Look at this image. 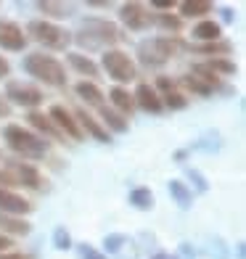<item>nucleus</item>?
Wrapping results in <instances>:
<instances>
[{
    "mask_svg": "<svg viewBox=\"0 0 246 259\" xmlns=\"http://www.w3.org/2000/svg\"><path fill=\"white\" fill-rule=\"evenodd\" d=\"M193 37L201 40V42L222 40V27L217 24V21H212V19H204V21H198V24L193 27Z\"/></svg>",
    "mask_w": 246,
    "mask_h": 259,
    "instance_id": "aec40b11",
    "label": "nucleus"
},
{
    "mask_svg": "<svg viewBox=\"0 0 246 259\" xmlns=\"http://www.w3.org/2000/svg\"><path fill=\"white\" fill-rule=\"evenodd\" d=\"M74 93L88 106H96V109H101V106H103V93H101V88L96 85V82L82 79V82H77V85H74Z\"/></svg>",
    "mask_w": 246,
    "mask_h": 259,
    "instance_id": "6ab92c4d",
    "label": "nucleus"
},
{
    "mask_svg": "<svg viewBox=\"0 0 246 259\" xmlns=\"http://www.w3.org/2000/svg\"><path fill=\"white\" fill-rule=\"evenodd\" d=\"M178 48H180V40L175 37H148L138 45V58L146 66H161L178 53Z\"/></svg>",
    "mask_w": 246,
    "mask_h": 259,
    "instance_id": "39448f33",
    "label": "nucleus"
},
{
    "mask_svg": "<svg viewBox=\"0 0 246 259\" xmlns=\"http://www.w3.org/2000/svg\"><path fill=\"white\" fill-rule=\"evenodd\" d=\"M27 122L37 130V133H43L45 138H51V140H64V135L58 133V127L51 122V116L48 114H40V111H29L27 114Z\"/></svg>",
    "mask_w": 246,
    "mask_h": 259,
    "instance_id": "f3484780",
    "label": "nucleus"
},
{
    "mask_svg": "<svg viewBox=\"0 0 246 259\" xmlns=\"http://www.w3.org/2000/svg\"><path fill=\"white\" fill-rule=\"evenodd\" d=\"M3 138H6V146L21 159H43L51 148L45 138H40L37 133H32V130L21 124H6Z\"/></svg>",
    "mask_w": 246,
    "mask_h": 259,
    "instance_id": "f03ea898",
    "label": "nucleus"
},
{
    "mask_svg": "<svg viewBox=\"0 0 246 259\" xmlns=\"http://www.w3.org/2000/svg\"><path fill=\"white\" fill-rule=\"evenodd\" d=\"M125 34L119 32V27L114 21H106V19H88L82 29L77 32V42L82 45L85 51H109V45H116L122 42Z\"/></svg>",
    "mask_w": 246,
    "mask_h": 259,
    "instance_id": "f257e3e1",
    "label": "nucleus"
},
{
    "mask_svg": "<svg viewBox=\"0 0 246 259\" xmlns=\"http://www.w3.org/2000/svg\"><path fill=\"white\" fill-rule=\"evenodd\" d=\"M101 64H103V72H106V74L116 82V85H122V82L127 85V82H133V79L138 77V64H135L125 51L109 48L106 53H103Z\"/></svg>",
    "mask_w": 246,
    "mask_h": 259,
    "instance_id": "423d86ee",
    "label": "nucleus"
},
{
    "mask_svg": "<svg viewBox=\"0 0 246 259\" xmlns=\"http://www.w3.org/2000/svg\"><path fill=\"white\" fill-rule=\"evenodd\" d=\"M154 259H178V256H170V254H156Z\"/></svg>",
    "mask_w": 246,
    "mask_h": 259,
    "instance_id": "4c0bfd02",
    "label": "nucleus"
},
{
    "mask_svg": "<svg viewBox=\"0 0 246 259\" xmlns=\"http://www.w3.org/2000/svg\"><path fill=\"white\" fill-rule=\"evenodd\" d=\"M204 66L207 69H212V72L222 79V77H230V74H236L238 69H236V64L233 61H228V58H209V61H204Z\"/></svg>",
    "mask_w": 246,
    "mask_h": 259,
    "instance_id": "393cba45",
    "label": "nucleus"
},
{
    "mask_svg": "<svg viewBox=\"0 0 246 259\" xmlns=\"http://www.w3.org/2000/svg\"><path fill=\"white\" fill-rule=\"evenodd\" d=\"M53 238H56V249H69V246H72V241H69V233H66L64 228H56Z\"/></svg>",
    "mask_w": 246,
    "mask_h": 259,
    "instance_id": "7c9ffc66",
    "label": "nucleus"
},
{
    "mask_svg": "<svg viewBox=\"0 0 246 259\" xmlns=\"http://www.w3.org/2000/svg\"><path fill=\"white\" fill-rule=\"evenodd\" d=\"M133 98H135V109L140 106V109L148 111V114H161V111H164L159 93L154 90V85H148V82H140L138 90L133 93Z\"/></svg>",
    "mask_w": 246,
    "mask_h": 259,
    "instance_id": "2eb2a0df",
    "label": "nucleus"
},
{
    "mask_svg": "<svg viewBox=\"0 0 246 259\" xmlns=\"http://www.w3.org/2000/svg\"><path fill=\"white\" fill-rule=\"evenodd\" d=\"M0 116H11V103L6 101V96H0Z\"/></svg>",
    "mask_w": 246,
    "mask_h": 259,
    "instance_id": "e433bc0d",
    "label": "nucleus"
},
{
    "mask_svg": "<svg viewBox=\"0 0 246 259\" xmlns=\"http://www.w3.org/2000/svg\"><path fill=\"white\" fill-rule=\"evenodd\" d=\"M0 159H3V156H0Z\"/></svg>",
    "mask_w": 246,
    "mask_h": 259,
    "instance_id": "58836bf2",
    "label": "nucleus"
},
{
    "mask_svg": "<svg viewBox=\"0 0 246 259\" xmlns=\"http://www.w3.org/2000/svg\"><path fill=\"white\" fill-rule=\"evenodd\" d=\"M69 66L77 69L79 74H85V77H88V82H90L93 77H98V64L93 61V58L82 56V53H69Z\"/></svg>",
    "mask_w": 246,
    "mask_h": 259,
    "instance_id": "4be33fe9",
    "label": "nucleus"
},
{
    "mask_svg": "<svg viewBox=\"0 0 246 259\" xmlns=\"http://www.w3.org/2000/svg\"><path fill=\"white\" fill-rule=\"evenodd\" d=\"M0 259H32V256L21 254V251H6V254H0Z\"/></svg>",
    "mask_w": 246,
    "mask_h": 259,
    "instance_id": "c9c22d12",
    "label": "nucleus"
},
{
    "mask_svg": "<svg viewBox=\"0 0 246 259\" xmlns=\"http://www.w3.org/2000/svg\"><path fill=\"white\" fill-rule=\"evenodd\" d=\"M175 6V0H151V8H159V14H167Z\"/></svg>",
    "mask_w": 246,
    "mask_h": 259,
    "instance_id": "2f4dec72",
    "label": "nucleus"
},
{
    "mask_svg": "<svg viewBox=\"0 0 246 259\" xmlns=\"http://www.w3.org/2000/svg\"><path fill=\"white\" fill-rule=\"evenodd\" d=\"M6 101L8 103H16L21 109H37L43 103V90L37 85H29V82H19V79H11L6 85Z\"/></svg>",
    "mask_w": 246,
    "mask_h": 259,
    "instance_id": "0eeeda50",
    "label": "nucleus"
},
{
    "mask_svg": "<svg viewBox=\"0 0 246 259\" xmlns=\"http://www.w3.org/2000/svg\"><path fill=\"white\" fill-rule=\"evenodd\" d=\"M37 8L43 11L45 16H51V19H64V16L72 14V11H69V6H64V3H53V0H43V3H37Z\"/></svg>",
    "mask_w": 246,
    "mask_h": 259,
    "instance_id": "cd10ccee",
    "label": "nucleus"
},
{
    "mask_svg": "<svg viewBox=\"0 0 246 259\" xmlns=\"http://www.w3.org/2000/svg\"><path fill=\"white\" fill-rule=\"evenodd\" d=\"M154 24L164 32H183V19L175 16V14H156Z\"/></svg>",
    "mask_w": 246,
    "mask_h": 259,
    "instance_id": "a878e982",
    "label": "nucleus"
},
{
    "mask_svg": "<svg viewBox=\"0 0 246 259\" xmlns=\"http://www.w3.org/2000/svg\"><path fill=\"white\" fill-rule=\"evenodd\" d=\"M11 74V64H8V58L0 56V79H6Z\"/></svg>",
    "mask_w": 246,
    "mask_h": 259,
    "instance_id": "f704fd0d",
    "label": "nucleus"
},
{
    "mask_svg": "<svg viewBox=\"0 0 246 259\" xmlns=\"http://www.w3.org/2000/svg\"><path fill=\"white\" fill-rule=\"evenodd\" d=\"M0 48H6V51H24L27 48V34L16 21L0 19Z\"/></svg>",
    "mask_w": 246,
    "mask_h": 259,
    "instance_id": "f8f14e48",
    "label": "nucleus"
},
{
    "mask_svg": "<svg viewBox=\"0 0 246 259\" xmlns=\"http://www.w3.org/2000/svg\"><path fill=\"white\" fill-rule=\"evenodd\" d=\"M212 11L209 0H185L180 3V19H191V16H207Z\"/></svg>",
    "mask_w": 246,
    "mask_h": 259,
    "instance_id": "5701e85b",
    "label": "nucleus"
},
{
    "mask_svg": "<svg viewBox=\"0 0 246 259\" xmlns=\"http://www.w3.org/2000/svg\"><path fill=\"white\" fill-rule=\"evenodd\" d=\"M170 193L178 198L180 206H191V191H188V188H185L180 180H172V183H170Z\"/></svg>",
    "mask_w": 246,
    "mask_h": 259,
    "instance_id": "c756f323",
    "label": "nucleus"
},
{
    "mask_svg": "<svg viewBox=\"0 0 246 259\" xmlns=\"http://www.w3.org/2000/svg\"><path fill=\"white\" fill-rule=\"evenodd\" d=\"M98 111H101V122H103V127H111L114 133H127V127H130V122H127V116H122L119 111L109 109L106 103H103Z\"/></svg>",
    "mask_w": 246,
    "mask_h": 259,
    "instance_id": "412c9836",
    "label": "nucleus"
},
{
    "mask_svg": "<svg viewBox=\"0 0 246 259\" xmlns=\"http://www.w3.org/2000/svg\"><path fill=\"white\" fill-rule=\"evenodd\" d=\"M191 53H204L209 58H220L222 53H230L233 51V42L228 40H215V42H193V45H185Z\"/></svg>",
    "mask_w": 246,
    "mask_h": 259,
    "instance_id": "a211bd4d",
    "label": "nucleus"
},
{
    "mask_svg": "<svg viewBox=\"0 0 246 259\" xmlns=\"http://www.w3.org/2000/svg\"><path fill=\"white\" fill-rule=\"evenodd\" d=\"M130 204L135 209H151L154 206V193L148 188H135V191H130Z\"/></svg>",
    "mask_w": 246,
    "mask_h": 259,
    "instance_id": "bb28decb",
    "label": "nucleus"
},
{
    "mask_svg": "<svg viewBox=\"0 0 246 259\" xmlns=\"http://www.w3.org/2000/svg\"><path fill=\"white\" fill-rule=\"evenodd\" d=\"M109 101H111V109L114 111H119L122 116H133L135 111V98H133V93H127L122 85H114L109 90Z\"/></svg>",
    "mask_w": 246,
    "mask_h": 259,
    "instance_id": "dca6fc26",
    "label": "nucleus"
},
{
    "mask_svg": "<svg viewBox=\"0 0 246 259\" xmlns=\"http://www.w3.org/2000/svg\"><path fill=\"white\" fill-rule=\"evenodd\" d=\"M0 228L14 233V235H27L32 230V225L24 217H14V214H0Z\"/></svg>",
    "mask_w": 246,
    "mask_h": 259,
    "instance_id": "b1692460",
    "label": "nucleus"
},
{
    "mask_svg": "<svg viewBox=\"0 0 246 259\" xmlns=\"http://www.w3.org/2000/svg\"><path fill=\"white\" fill-rule=\"evenodd\" d=\"M119 19H122V24L133 32H143L148 27H154V14H151L143 3H125L119 8Z\"/></svg>",
    "mask_w": 246,
    "mask_h": 259,
    "instance_id": "1a4fd4ad",
    "label": "nucleus"
},
{
    "mask_svg": "<svg viewBox=\"0 0 246 259\" xmlns=\"http://www.w3.org/2000/svg\"><path fill=\"white\" fill-rule=\"evenodd\" d=\"M154 90L159 93V98H161V106L164 109H170V111H183L185 106H188V98H185V93L175 85V82L170 77H159L156 79V85Z\"/></svg>",
    "mask_w": 246,
    "mask_h": 259,
    "instance_id": "9d476101",
    "label": "nucleus"
},
{
    "mask_svg": "<svg viewBox=\"0 0 246 259\" xmlns=\"http://www.w3.org/2000/svg\"><path fill=\"white\" fill-rule=\"evenodd\" d=\"M82 259H106L101 251H96L93 246H82Z\"/></svg>",
    "mask_w": 246,
    "mask_h": 259,
    "instance_id": "473e14b6",
    "label": "nucleus"
},
{
    "mask_svg": "<svg viewBox=\"0 0 246 259\" xmlns=\"http://www.w3.org/2000/svg\"><path fill=\"white\" fill-rule=\"evenodd\" d=\"M11 246H14V238H11V235H3V233H0V254H6Z\"/></svg>",
    "mask_w": 246,
    "mask_h": 259,
    "instance_id": "72a5a7b5",
    "label": "nucleus"
},
{
    "mask_svg": "<svg viewBox=\"0 0 246 259\" xmlns=\"http://www.w3.org/2000/svg\"><path fill=\"white\" fill-rule=\"evenodd\" d=\"M32 211V204L24 196H19L8 188H0V214H14V217H24Z\"/></svg>",
    "mask_w": 246,
    "mask_h": 259,
    "instance_id": "4468645a",
    "label": "nucleus"
},
{
    "mask_svg": "<svg viewBox=\"0 0 246 259\" xmlns=\"http://www.w3.org/2000/svg\"><path fill=\"white\" fill-rule=\"evenodd\" d=\"M24 34H29L34 42H40L43 48H51V51H66L72 45L69 29L53 24V21H45V19H32L24 29Z\"/></svg>",
    "mask_w": 246,
    "mask_h": 259,
    "instance_id": "20e7f679",
    "label": "nucleus"
},
{
    "mask_svg": "<svg viewBox=\"0 0 246 259\" xmlns=\"http://www.w3.org/2000/svg\"><path fill=\"white\" fill-rule=\"evenodd\" d=\"M48 116H51V122L58 127V133L66 135V138H72L74 143H79V140H85V133L79 130L77 119H74V114L66 109V106L61 103H53L51 109H48Z\"/></svg>",
    "mask_w": 246,
    "mask_h": 259,
    "instance_id": "6e6552de",
    "label": "nucleus"
},
{
    "mask_svg": "<svg viewBox=\"0 0 246 259\" xmlns=\"http://www.w3.org/2000/svg\"><path fill=\"white\" fill-rule=\"evenodd\" d=\"M180 85L185 88V90H191V93H196V96H201V98H207V96H212V90H209L201 79H198L196 74H185L183 79H180Z\"/></svg>",
    "mask_w": 246,
    "mask_h": 259,
    "instance_id": "c85d7f7f",
    "label": "nucleus"
},
{
    "mask_svg": "<svg viewBox=\"0 0 246 259\" xmlns=\"http://www.w3.org/2000/svg\"><path fill=\"white\" fill-rule=\"evenodd\" d=\"M24 69L27 74L34 77L37 82L48 88H66V69L58 58L48 56V53H29L24 58Z\"/></svg>",
    "mask_w": 246,
    "mask_h": 259,
    "instance_id": "7ed1b4c3",
    "label": "nucleus"
},
{
    "mask_svg": "<svg viewBox=\"0 0 246 259\" xmlns=\"http://www.w3.org/2000/svg\"><path fill=\"white\" fill-rule=\"evenodd\" d=\"M11 175H14L16 185H24V188H32V191H40V188H45V178L40 175L37 167H32V164L27 161H14V159H6Z\"/></svg>",
    "mask_w": 246,
    "mask_h": 259,
    "instance_id": "9b49d317",
    "label": "nucleus"
},
{
    "mask_svg": "<svg viewBox=\"0 0 246 259\" xmlns=\"http://www.w3.org/2000/svg\"><path fill=\"white\" fill-rule=\"evenodd\" d=\"M72 114H74V119H77V124H79L82 133H88L90 138H96L98 143H111V140H114V138L109 135V130L103 127L90 111H85V109H74Z\"/></svg>",
    "mask_w": 246,
    "mask_h": 259,
    "instance_id": "ddd939ff",
    "label": "nucleus"
}]
</instances>
